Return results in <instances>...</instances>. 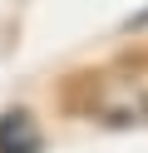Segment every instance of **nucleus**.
I'll use <instances>...</instances> for the list:
<instances>
[{"label":"nucleus","mask_w":148,"mask_h":153,"mask_svg":"<svg viewBox=\"0 0 148 153\" xmlns=\"http://www.w3.org/2000/svg\"><path fill=\"white\" fill-rule=\"evenodd\" d=\"M143 25H148V5H143V10L133 15V20H128V30H143Z\"/></svg>","instance_id":"nucleus-3"},{"label":"nucleus","mask_w":148,"mask_h":153,"mask_svg":"<svg viewBox=\"0 0 148 153\" xmlns=\"http://www.w3.org/2000/svg\"><path fill=\"white\" fill-rule=\"evenodd\" d=\"M0 153H39V128L25 109L0 114Z\"/></svg>","instance_id":"nucleus-2"},{"label":"nucleus","mask_w":148,"mask_h":153,"mask_svg":"<svg viewBox=\"0 0 148 153\" xmlns=\"http://www.w3.org/2000/svg\"><path fill=\"white\" fill-rule=\"evenodd\" d=\"M89 114L99 123H114V128H133L148 123V79L143 74H99L89 84Z\"/></svg>","instance_id":"nucleus-1"}]
</instances>
